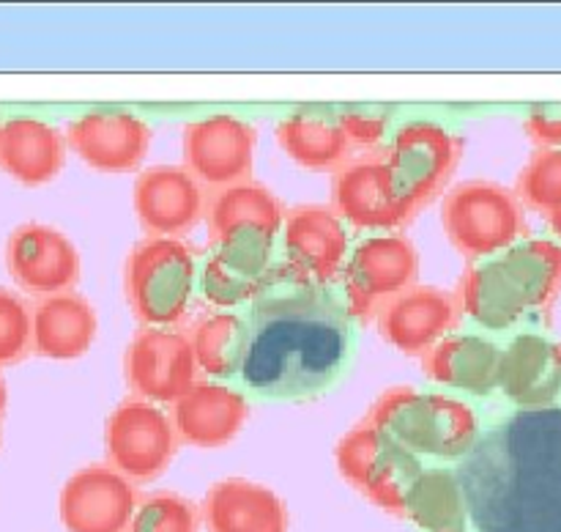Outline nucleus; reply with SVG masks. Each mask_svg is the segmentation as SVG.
Instances as JSON below:
<instances>
[{
    "label": "nucleus",
    "instance_id": "7c9ffc66",
    "mask_svg": "<svg viewBox=\"0 0 561 532\" xmlns=\"http://www.w3.org/2000/svg\"><path fill=\"white\" fill-rule=\"evenodd\" d=\"M201 510L175 491L148 494L137 499L129 532H201Z\"/></svg>",
    "mask_w": 561,
    "mask_h": 532
},
{
    "label": "nucleus",
    "instance_id": "f257e3e1",
    "mask_svg": "<svg viewBox=\"0 0 561 532\" xmlns=\"http://www.w3.org/2000/svg\"><path fill=\"white\" fill-rule=\"evenodd\" d=\"M351 313L332 285L299 283L279 267L252 296L241 378L263 398H310L343 373Z\"/></svg>",
    "mask_w": 561,
    "mask_h": 532
},
{
    "label": "nucleus",
    "instance_id": "4c0bfd02",
    "mask_svg": "<svg viewBox=\"0 0 561 532\" xmlns=\"http://www.w3.org/2000/svg\"><path fill=\"white\" fill-rule=\"evenodd\" d=\"M0 129H3V115H0Z\"/></svg>",
    "mask_w": 561,
    "mask_h": 532
},
{
    "label": "nucleus",
    "instance_id": "6e6552de",
    "mask_svg": "<svg viewBox=\"0 0 561 532\" xmlns=\"http://www.w3.org/2000/svg\"><path fill=\"white\" fill-rule=\"evenodd\" d=\"M337 469L362 497L392 516H405V499L425 466L373 422L351 428L334 450Z\"/></svg>",
    "mask_w": 561,
    "mask_h": 532
},
{
    "label": "nucleus",
    "instance_id": "9b49d317",
    "mask_svg": "<svg viewBox=\"0 0 561 532\" xmlns=\"http://www.w3.org/2000/svg\"><path fill=\"white\" fill-rule=\"evenodd\" d=\"M257 132L230 113L206 115L184 126V165L197 184L211 190L250 181Z\"/></svg>",
    "mask_w": 561,
    "mask_h": 532
},
{
    "label": "nucleus",
    "instance_id": "9d476101",
    "mask_svg": "<svg viewBox=\"0 0 561 532\" xmlns=\"http://www.w3.org/2000/svg\"><path fill=\"white\" fill-rule=\"evenodd\" d=\"M107 466L129 483L157 480L173 464L179 437L170 417L151 400L129 398L115 406L104 426Z\"/></svg>",
    "mask_w": 561,
    "mask_h": 532
},
{
    "label": "nucleus",
    "instance_id": "72a5a7b5",
    "mask_svg": "<svg viewBox=\"0 0 561 532\" xmlns=\"http://www.w3.org/2000/svg\"><path fill=\"white\" fill-rule=\"evenodd\" d=\"M351 146L373 148L383 140L389 126V115L383 110H345L337 115Z\"/></svg>",
    "mask_w": 561,
    "mask_h": 532
},
{
    "label": "nucleus",
    "instance_id": "5701e85b",
    "mask_svg": "<svg viewBox=\"0 0 561 532\" xmlns=\"http://www.w3.org/2000/svg\"><path fill=\"white\" fill-rule=\"evenodd\" d=\"M332 212L354 228H400L405 219L389 197L383 151H370L334 170Z\"/></svg>",
    "mask_w": 561,
    "mask_h": 532
},
{
    "label": "nucleus",
    "instance_id": "2f4dec72",
    "mask_svg": "<svg viewBox=\"0 0 561 532\" xmlns=\"http://www.w3.org/2000/svg\"><path fill=\"white\" fill-rule=\"evenodd\" d=\"M518 195L537 212H557L561 206V148H540L518 176Z\"/></svg>",
    "mask_w": 561,
    "mask_h": 532
},
{
    "label": "nucleus",
    "instance_id": "c756f323",
    "mask_svg": "<svg viewBox=\"0 0 561 532\" xmlns=\"http://www.w3.org/2000/svg\"><path fill=\"white\" fill-rule=\"evenodd\" d=\"M197 371L211 378H230L241 371L247 351V318L217 313L203 318L190 338Z\"/></svg>",
    "mask_w": 561,
    "mask_h": 532
},
{
    "label": "nucleus",
    "instance_id": "a211bd4d",
    "mask_svg": "<svg viewBox=\"0 0 561 532\" xmlns=\"http://www.w3.org/2000/svg\"><path fill=\"white\" fill-rule=\"evenodd\" d=\"M66 146L93 170L129 173L137 170L151 148V126L124 110H93L77 115L66 129Z\"/></svg>",
    "mask_w": 561,
    "mask_h": 532
},
{
    "label": "nucleus",
    "instance_id": "423d86ee",
    "mask_svg": "<svg viewBox=\"0 0 561 532\" xmlns=\"http://www.w3.org/2000/svg\"><path fill=\"white\" fill-rule=\"evenodd\" d=\"M126 299L146 327H170L184 318L197 285V263L179 239L148 236L126 261Z\"/></svg>",
    "mask_w": 561,
    "mask_h": 532
},
{
    "label": "nucleus",
    "instance_id": "cd10ccee",
    "mask_svg": "<svg viewBox=\"0 0 561 532\" xmlns=\"http://www.w3.org/2000/svg\"><path fill=\"white\" fill-rule=\"evenodd\" d=\"M405 519L422 532H469V508L455 469H422L405 499Z\"/></svg>",
    "mask_w": 561,
    "mask_h": 532
},
{
    "label": "nucleus",
    "instance_id": "c9c22d12",
    "mask_svg": "<svg viewBox=\"0 0 561 532\" xmlns=\"http://www.w3.org/2000/svg\"><path fill=\"white\" fill-rule=\"evenodd\" d=\"M548 225H551V230H553V234H557L559 239H561V206L557 208V212H551V214H548Z\"/></svg>",
    "mask_w": 561,
    "mask_h": 532
},
{
    "label": "nucleus",
    "instance_id": "f8f14e48",
    "mask_svg": "<svg viewBox=\"0 0 561 532\" xmlns=\"http://www.w3.org/2000/svg\"><path fill=\"white\" fill-rule=\"evenodd\" d=\"M126 382L140 400L173 404L197 382L190 335L170 327H146L131 338L124 356Z\"/></svg>",
    "mask_w": 561,
    "mask_h": 532
},
{
    "label": "nucleus",
    "instance_id": "e433bc0d",
    "mask_svg": "<svg viewBox=\"0 0 561 532\" xmlns=\"http://www.w3.org/2000/svg\"><path fill=\"white\" fill-rule=\"evenodd\" d=\"M5 406H9V389H5L3 378H0V417H3Z\"/></svg>",
    "mask_w": 561,
    "mask_h": 532
},
{
    "label": "nucleus",
    "instance_id": "20e7f679",
    "mask_svg": "<svg viewBox=\"0 0 561 532\" xmlns=\"http://www.w3.org/2000/svg\"><path fill=\"white\" fill-rule=\"evenodd\" d=\"M367 422L409 453L463 459L480 437V417L469 404L416 387H392L373 404Z\"/></svg>",
    "mask_w": 561,
    "mask_h": 532
},
{
    "label": "nucleus",
    "instance_id": "6ab92c4d",
    "mask_svg": "<svg viewBox=\"0 0 561 532\" xmlns=\"http://www.w3.org/2000/svg\"><path fill=\"white\" fill-rule=\"evenodd\" d=\"M135 214L151 236L175 239L190 234L206 214L203 186L175 165L142 170L135 181Z\"/></svg>",
    "mask_w": 561,
    "mask_h": 532
},
{
    "label": "nucleus",
    "instance_id": "473e14b6",
    "mask_svg": "<svg viewBox=\"0 0 561 532\" xmlns=\"http://www.w3.org/2000/svg\"><path fill=\"white\" fill-rule=\"evenodd\" d=\"M31 351V307L16 291L0 288V367L16 365Z\"/></svg>",
    "mask_w": 561,
    "mask_h": 532
},
{
    "label": "nucleus",
    "instance_id": "4468645a",
    "mask_svg": "<svg viewBox=\"0 0 561 532\" xmlns=\"http://www.w3.org/2000/svg\"><path fill=\"white\" fill-rule=\"evenodd\" d=\"M5 269L25 294L55 296L80 280V252L64 230L42 223L16 225L5 239Z\"/></svg>",
    "mask_w": 561,
    "mask_h": 532
},
{
    "label": "nucleus",
    "instance_id": "0eeeda50",
    "mask_svg": "<svg viewBox=\"0 0 561 532\" xmlns=\"http://www.w3.org/2000/svg\"><path fill=\"white\" fill-rule=\"evenodd\" d=\"M442 223L447 239L471 261H485L518 245L526 230L515 192L493 181H463L444 197Z\"/></svg>",
    "mask_w": 561,
    "mask_h": 532
},
{
    "label": "nucleus",
    "instance_id": "aec40b11",
    "mask_svg": "<svg viewBox=\"0 0 561 532\" xmlns=\"http://www.w3.org/2000/svg\"><path fill=\"white\" fill-rule=\"evenodd\" d=\"M250 406L239 389L219 382H195L173 400V431L179 442L217 450L233 442L244 428Z\"/></svg>",
    "mask_w": 561,
    "mask_h": 532
},
{
    "label": "nucleus",
    "instance_id": "f704fd0d",
    "mask_svg": "<svg viewBox=\"0 0 561 532\" xmlns=\"http://www.w3.org/2000/svg\"><path fill=\"white\" fill-rule=\"evenodd\" d=\"M526 135L540 148H561V102L535 104L524 121Z\"/></svg>",
    "mask_w": 561,
    "mask_h": 532
},
{
    "label": "nucleus",
    "instance_id": "dca6fc26",
    "mask_svg": "<svg viewBox=\"0 0 561 532\" xmlns=\"http://www.w3.org/2000/svg\"><path fill=\"white\" fill-rule=\"evenodd\" d=\"M283 269L299 283L332 285L348 256V230L329 206H299L285 214Z\"/></svg>",
    "mask_w": 561,
    "mask_h": 532
},
{
    "label": "nucleus",
    "instance_id": "2eb2a0df",
    "mask_svg": "<svg viewBox=\"0 0 561 532\" xmlns=\"http://www.w3.org/2000/svg\"><path fill=\"white\" fill-rule=\"evenodd\" d=\"M135 508V483L104 464L82 466L69 475L58 497L66 532H129Z\"/></svg>",
    "mask_w": 561,
    "mask_h": 532
},
{
    "label": "nucleus",
    "instance_id": "a878e982",
    "mask_svg": "<svg viewBox=\"0 0 561 532\" xmlns=\"http://www.w3.org/2000/svg\"><path fill=\"white\" fill-rule=\"evenodd\" d=\"M502 349L480 335H447L422 354L425 376L469 395H491L499 387Z\"/></svg>",
    "mask_w": 561,
    "mask_h": 532
},
{
    "label": "nucleus",
    "instance_id": "bb28decb",
    "mask_svg": "<svg viewBox=\"0 0 561 532\" xmlns=\"http://www.w3.org/2000/svg\"><path fill=\"white\" fill-rule=\"evenodd\" d=\"M277 140L296 165L307 170H340L348 162L351 143L337 115L294 113L277 124Z\"/></svg>",
    "mask_w": 561,
    "mask_h": 532
},
{
    "label": "nucleus",
    "instance_id": "393cba45",
    "mask_svg": "<svg viewBox=\"0 0 561 532\" xmlns=\"http://www.w3.org/2000/svg\"><path fill=\"white\" fill-rule=\"evenodd\" d=\"M96 310L75 291L44 296L31 310V351L47 360H80L96 340Z\"/></svg>",
    "mask_w": 561,
    "mask_h": 532
},
{
    "label": "nucleus",
    "instance_id": "ddd939ff",
    "mask_svg": "<svg viewBox=\"0 0 561 532\" xmlns=\"http://www.w3.org/2000/svg\"><path fill=\"white\" fill-rule=\"evenodd\" d=\"M214 250L201 272V291L217 307L252 299L274 272V234L263 228H236L211 241Z\"/></svg>",
    "mask_w": 561,
    "mask_h": 532
},
{
    "label": "nucleus",
    "instance_id": "4be33fe9",
    "mask_svg": "<svg viewBox=\"0 0 561 532\" xmlns=\"http://www.w3.org/2000/svg\"><path fill=\"white\" fill-rule=\"evenodd\" d=\"M201 519L208 532H288V508L279 494L247 477L214 483Z\"/></svg>",
    "mask_w": 561,
    "mask_h": 532
},
{
    "label": "nucleus",
    "instance_id": "c85d7f7f",
    "mask_svg": "<svg viewBox=\"0 0 561 532\" xmlns=\"http://www.w3.org/2000/svg\"><path fill=\"white\" fill-rule=\"evenodd\" d=\"M206 219L211 241L236 228H263L277 236L285 223V212L283 203L261 181H241L214 192L206 206Z\"/></svg>",
    "mask_w": 561,
    "mask_h": 532
},
{
    "label": "nucleus",
    "instance_id": "1a4fd4ad",
    "mask_svg": "<svg viewBox=\"0 0 561 532\" xmlns=\"http://www.w3.org/2000/svg\"><path fill=\"white\" fill-rule=\"evenodd\" d=\"M420 252L400 234L370 236L359 241L345 261L343 299L351 318L367 324L387 302L416 285Z\"/></svg>",
    "mask_w": 561,
    "mask_h": 532
},
{
    "label": "nucleus",
    "instance_id": "412c9836",
    "mask_svg": "<svg viewBox=\"0 0 561 532\" xmlns=\"http://www.w3.org/2000/svg\"><path fill=\"white\" fill-rule=\"evenodd\" d=\"M499 389L520 409H548L561 395V343L524 332L502 349Z\"/></svg>",
    "mask_w": 561,
    "mask_h": 532
},
{
    "label": "nucleus",
    "instance_id": "f03ea898",
    "mask_svg": "<svg viewBox=\"0 0 561 532\" xmlns=\"http://www.w3.org/2000/svg\"><path fill=\"white\" fill-rule=\"evenodd\" d=\"M455 475L477 532H561V409H520L493 426Z\"/></svg>",
    "mask_w": 561,
    "mask_h": 532
},
{
    "label": "nucleus",
    "instance_id": "f3484780",
    "mask_svg": "<svg viewBox=\"0 0 561 532\" xmlns=\"http://www.w3.org/2000/svg\"><path fill=\"white\" fill-rule=\"evenodd\" d=\"M463 318L453 291L436 285H411L378 310V332L403 354H425L447 338Z\"/></svg>",
    "mask_w": 561,
    "mask_h": 532
},
{
    "label": "nucleus",
    "instance_id": "b1692460",
    "mask_svg": "<svg viewBox=\"0 0 561 532\" xmlns=\"http://www.w3.org/2000/svg\"><path fill=\"white\" fill-rule=\"evenodd\" d=\"M66 165V135L36 115H11L0 129V170L22 186L49 184Z\"/></svg>",
    "mask_w": 561,
    "mask_h": 532
},
{
    "label": "nucleus",
    "instance_id": "39448f33",
    "mask_svg": "<svg viewBox=\"0 0 561 532\" xmlns=\"http://www.w3.org/2000/svg\"><path fill=\"white\" fill-rule=\"evenodd\" d=\"M463 140L436 121H411L394 132L383 151L389 197L409 223L444 190L458 170Z\"/></svg>",
    "mask_w": 561,
    "mask_h": 532
},
{
    "label": "nucleus",
    "instance_id": "7ed1b4c3",
    "mask_svg": "<svg viewBox=\"0 0 561 532\" xmlns=\"http://www.w3.org/2000/svg\"><path fill=\"white\" fill-rule=\"evenodd\" d=\"M561 291V245L526 239L466 269L458 296L463 316L491 332H504L529 313L546 310Z\"/></svg>",
    "mask_w": 561,
    "mask_h": 532
}]
</instances>
